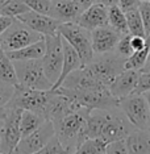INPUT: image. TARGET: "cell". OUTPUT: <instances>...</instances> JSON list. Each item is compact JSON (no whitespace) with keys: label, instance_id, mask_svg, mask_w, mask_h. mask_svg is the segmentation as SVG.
I'll return each instance as SVG.
<instances>
[{"label":"cell","instance_id":"cell-8","mask_svg":"<svg viewBox=\"0 0 150 154\" xmlns=\"http://www.w3.org/2000/svg\"><path fill=\"white\" fill-rule=\"evenodd\" d=\"M44 36L37 32L32 30L30 28H28L25 24L19 21L17 19L13 20L11 26L5 30L4 33L0 36V41H2V49L5 51H13L19 50L32 45L37 41L42 40Z\"/></svg>","mask_w":150,"mask_h":154},{"label":"cell","instance_id":"cell-2","mask_svg":"<svg viewBox=\"0 0 150 154\" xmlns=\"http://www.w3.org/2000/svg\"><path fill=\"white\" fill-rule=\"evenodd\" d=\"M88 111L79 109L66 115L54 124L55 137L66 150V154H72L75 149L84 141V129Z\"/></svg>","mask_w":150,"mask_h":154},{"label":"cell","instance_id":"cell-27","mask_svg":"<svg viewBox=\"0 0 150 154\" xmlns=\"http://www.w3.org/2000/svg\"><path fill=\"white\" fill-rule=\"evenodd\" d=\"M28 11H30V9L24 3V0H7L4 5L2 7V9H0V15L17 19L20 15H23Z\"/></svg>","mask_w":150,"mask_h":154},{"label":"cell","instance_id":"cell-33","mask_svg":"<svg viewBox=\"0 0 150 154\" xmlns=\"http://www.w3.org/2000/svg\"><path fill=\"white\" fill-rule=\"evenodd\" d=\"M150 91V71H139L137 86L133 94H145Z\"/></svg>","mask_w":150,"mask_h":154},{"label":"cell","instance_id":"cell-5","mask_svg":"<svg viewBox=\"0 0 150 154\" xmlns=\"http://www.w3.org/2000/svg\"><path fill=\"white\" fill-rule=\"evenodd\" d=\"M49 100H50V90H33L29 87L19 85L16 86L15 95H13L11 103L8 104V107L20 108L23 111H32L46 120V109Z\"/></svg>","mask_w":150,"mask_h":154},{"label":"cell","instance_id":"cell-24","mask_svg":"<svg viewBox=\"0 0 150 154\" xmlns=\"http://www.w3.org/2000/svg\"><path fill=\"white\" fill-rule=\"evenodd\" d=\"M45 122V119L40 116L38 113H34L32 111H23L21 119H20V132H21V138L26 137L34 132L37 128H40Z\"/></svg>","mask_w":150,"mask_h":154},{"label":"cell","instance_id":"cell-35","mask_svg":"<svg viewBox=\"0 0 150 154\" xmlns=\"http://www.w3.org/2000/svg\"><path fill=\"white\" fill-rule=\"evenodd\" d=\"M150 45V38L141 37V36H130V46L133 51H139Z\"/></svg>","mask_w":150,"mask_h":154},{"label":"cell","instance_id":"cell-36","mask_svg":"<svg viewBox=\"0 0 150 154\" xmlns=\"http://www.w3.org/2000/svg\"><path fill=\"white\" fill-rule=\"evenodd\" d=\"M139 4V0H118V7L125 12L128 9L136 8Z\"/></svg>","mask_w":150,"mask_h":154},{"label":"cell","instance_id":"cell-29","mask_svg":"<svg viewBox=\"0 0 150 154\" xmlns=\"http://www.w3.org/2000/svg\"><path fill=\"white\" fill-rule=\"evenodd\" d=\"M115 51H116L120 57H123L124 59H127L128 57H130V55L134 53L133 49L130 46V34H124V36H121V38L118 40V42L116 45Z\"/></svg>","mask_w":150,"mask_h":154},{"label":"cell","instance_id":"cell-40","mask_svg":"<svg viewBox=\"0 0 150 154\" xmlns=\"http://www.w3.org/2000/svg\"><path fill=\"white\" fill-rule=\"evenodd\" d=\"M8 111H9L8 107H0V120H5Z\"/></svg>","mask_w":150,"mask_h":154},{"label":"cell","instance_id":"cell-18","mask_svg":"<svg viewBox=\"0 0 150 154\" xmlns=\"http://www.w3.org/2000/svg\"><path fill=\"white\" fill-rule=\"evenodd\" d=\"M138 75H139V71H137V70H124L115 79L112 85L108 87L109 92L118 100L132 95L136 90V86H137Z\"/></svg>","mask_w":150,"mask_h":154},{"label":"cell","instance_id":"cell-1","mask_svg":"<svg viewBox=\"0 0 150 154\" xmlns=\"http://www.w3.org/2000/svg\"><path fill=\"white\" fill-rule=\"evenodd\" d=\"M118 107L109 109H92L87 115L84 137L99 138L107 145L127 138L134 127Z\"/></svg>","mask_w":150,"mask_h":154},{"label":"cell","instance_id":"cell-9","mask_svg":"<svg viewBox=\"0 0 150 154\" xmlns=\"http://www.w3.org/2000/svg\"><path fill=\"white\" fill-rule=\"evenodd\" d=\"M45 42H46V50L44 57L41 58V62L46 78L54 85L61 75L63 66V41L61 34L57 33L54 36H46Z\"/></svg>","mask_w":150,"mask_h":154},{"label":"cell","instance_id":"cell-30","mask_svg":"<svg viewBox=\"0 0 150 154\" xmlns=\"http://www.w3.org/2000/svg\"><path fill=\"white\" fill-rule=\"evenodd\" d=\"M15 86L0 80V107H7L15 95Z\"/></svg>","mask_w":150,"mask_h":154},{"label":"cell","instance_id":"cell-28","mask_svg":"<svg viewBox=\"0 0 150 154\" xmlns=\"http://www.w3.org/2000/svg\"><path fill=\"white\" fill-rule=\"evenodd\" d=\"M150 53V45H148L145 49L139 51H134L130 57H128L124 62V69L125 70H137L139 71L146 63V59Z\"/></svg>","mask_w":150,"mask_h":154},{"label":"cell","instance_id":"cell-48","mask_svg":"<svg viewBox=\"0 0 150 154\" xmlns=\"http://www.w3.org/2000/svg\"><path fill=\"white\" fill-rule=\"evenodd\" d=\"M55 154H61V153H55Z\"/></svg>","mask_w":150,"mask_h":154},{"label":"cell","instance_id":"cell-13","mask_svg":"<svg viewBox=\"0 0 150 154\" xmlns=\"http://www.w3.org/2000/svg\"><path fill=\"white\" fill-rule=\"evenodd\" d=\"M19 21L25 24L28 28H30L34 32L42 34L44 37L46 36H54L58 33V28L61 25V23L57 21L49 15H42L34 11H28L23 15L17 17Z\"/></svg>","mask_w":150,"mask_h":154},{"label":"cell","instance_id":"cell-3","mask_svg":"<svg viewBox=\"0 0 150 154\" xmlns=\"http://www.w3.org/2000/svg\"><path fill=\"white\" fill-rule=\"evenodd\" d=\"M69 96L79 108H83L86 111L92 109H109V108L118 107V99H116L109 92L108 87H97V88L90 90H69L65 87L55 88Z\"/></svg>","mask_w":150,"mask_h":154},{"label":"cell","instance_id":"cell-25","mask_svg":"<svg viewBox=\"0 0 150 154\" xmlns=\"http://www.w3.org/2000/svg\"><path fill=\"white\" fill-rule=\"evenodd\" d=\"M125 16H127V23H128L129 34H130V36L146 37L145 26H144V23H142L141 15H139L138 7L125 11Z\"/></svg>","mask_w":150,"mask_h":154},{"label":"cell","instance_id":"cell-23","mask_svg":"<svg viewBox=\"0 0 150 154\" xmlns=\"http://www.w3.org/2000/svg\"><path fill=\"white\" fill-rule=\"evenodd\" d=\"M108 25L117 30L121 36L129 34L127 16H125V12L118 7V4L108 7Z\"/></svg>","mask_w":150,"mask_h":154},{"label":"cell","instance_id":"cell-39","mask_svg":"<svg viewBox=\"0 0 150 154\" xmlns=\"http://www.w3.org/2000/svg\"><path fill=\"white\" fill-rule=\"evenodd\" d=\"M93 3H99V4H104L107 7L118 4V0H93Z\"/></svg>","mask_w":150,"mask_h":154},{"label":"cell","instance_id":"cell-44","mask_svg":"<svg viewBox=\"0 0 150 154\" xmlns=\"http://www.w3.org/2000/svg\"><path fill=\"white\" fill-rule=\"evenodd\" d=\"M7 2V0H0V9H2V7L4 5V3Z\"/></svg>","mask_w":150,"mask_h":154},{"label":"cell","instance_id":"cell-15","mask_svg":"<svg viewBox=\"0 0 150 154\" xmlns=\"http://www.w3.org/2000/svg\"><path fill=\"white\" fill-rule=\"evenodd\" d=\"M76 24L87 30H93L97 28L108 25V7L99 3H93L81 13Z\"/></svg>","mask_w":150,"mask_h":154},{"label":"cell","instance_id":"cell-16","mask_svg":"<svg viewBox=\"0 0 150 154\" xmlns=\"http://www.w3.org/2000/svg\"><path fill=\"white\" fill-rule=\"evenodd\" d=\"M59 87H65L69 90H90V88H97V87H107L104 86L102 82H99L97 78L90 71L86 66L72 71L66 79L62 82Z\"/></svg>","mask_w":150,"mask_h":154},{"label":"cell","instance_id":"cell-32","mask_svg":"<svg viewBox=\"0 0 150 154\" xmlns=\"http://www.w3.org/2000/svg\"><path fill=\"white\" fill-rule=\"evenodd\" d=\"M138 11L145 26L146 38H150V2H139Z\"/></svg>","mask_w":150,"mask_h":154},{"label":"cell","instance_id":"cell-31","mask_svg":"<svg viewBox=\"0 0 150 154\" xmlns=\"http://www.w3.org/2000/svg\"><path fill=\"white\" fill-rule=\"evenodd\" d=\"M24 3L29 7L30 11L42 13V15L50 13L51 0H24Z\"/></svg>","mask_w":150,"mask_h":154},{"label":"cell","instance_id":"cell-11","mask_svg":"<svg viewBox=\"0 0 150 154\" xmlns=\"http://www.w3.org/2000/svg\"><path fill=\"white\" fill-rule=\"evenodd\" d=\"M8 108V115L3 121V127L0 129V154H12L21 140L20 119H21L23 109L13 107Z\"/></svg>","mask_w":150,"mask_h":154},{"label":"cell","instance_id":"cell-12","mask_svg":"<svg viewBox=\"0 0 150 154\" xmlns=\"http://www.w3.org/2000/svg\"><path fill=\"white\" fill-rule=\"evenodd\" d=\"M55 136L54 124L50 120H45V122L40 128H37L34 132L28 134L26 137H23L20 142L17 143L15 154H34L38 150L47 145L50 140Z\"/></svg>","mask_w":150,"mask_h":154},{"label":"cell","instance_id":"cell-10","mask_svg":"<svg viewBox=\"0 0 150 154\" xmlns=\"http://www.w3.org/2000/svg\"><path fill=\"white\" fill-rule=\"evenodd\" d=\"M118 108L136 129H146L150 119V108L142 94H132L120 99Z\"/></svg>","mask_w":150,"mask_h":154},{"label":"cell","instance_id":"cell-42","mask_svg":"<svg viewBox=\"0 0 150 154\" xmlns=\"http://www.w3.org/2000/svg\"><path fill=\"white\" fill-rule=\"evenodd\" d=\"M142 95L145 96V99H146V101H148V104H149V108H150V91H148V92H145V94H142Z\"/></svg>","mask_w":150,"mask_h":154},{"label":"cell","instance_id":"cell-47","mask_svg":"<svg viewBox=\"0 0 150 154\" xmlns=\"http://www.w3.org/2000/svg\"><path fill=\"white\" fill-rule=\"evenodd\" d=\"M0 49H2V41H0Z\"/></svg>","mask_w":150,"mask_h":154},{"label":"cell","instance_id":"cell-19","mask_svg":"<svg viewBox=\"0 0 150 154\" xmlns=\"http://www.w3.org/2000/svg\"><path fill=\"white\" fill-rule=\"evenodd\" d=\"M62 41H63V66H62L61 75H59L57 82L53 85L51 90L58 88V87L62 85V82L66 79V76H69L72 71L83 67L81 57H79L78 53L75 51V49L72 48L69 42H66L63 38H62Z\"/></svg>","mask_w":150,"mask_h":154},{"label":"cell","instance_id":"cell-20","mask_svg":"<svg viewBox=\"0 0 150 154\" xmlns=\"http://www.w3.org/2000/svg\"><path fill=\"white\" fill-rule=\"evenodd\" d=\"M125 140L129 154H150V133L146 129H134Z\"/></svg>","mask_w":150,"mask_h":154},{"label":"cell","instance_id":"cell-22","mask_svg":"<svg viewBox=\"0 0 150 154\" xmlns=\"http://www.w3.org/2000/svg\"><path fill=\"white\" fill-rule=\"evenodd\" d=\"M0 80L7 82L12 86H19V79H17L15 63L11 58L8 57L5 50L0 49Z\"/></svg>","mask_w":150,"mask_h":154},{"label":"cell","instance_id":"cell-38","mask_svg":"<svg viewBox=\"0 0 150 154\" xmlns=\"http://www.w3.org/2000/svg\"><path fill=\"white\" fill-rule=\"evenodd\" d=\"M75 2H76V4L81 7L82 12L84 11L86 8H88L91 4H93V0H75Z\"/></svg>","mask_w":150,"mask_h":154},{"label":"cell","instance_id":"cell-34","mask_svg":"<svg viewBox=\"0 0 150 154\" xmlns=\"http://www.w3.org/2000/svg\"><path fill=\"white\" fill-rule=\"evenodd\" d=\"M106 154H129L128 146H127V140H118V141L111 142L107 145Z\"/></svg>","mask_w":150,"mask_h":154},{"label":"cell","instance_id":"cell-41","mask_svg":"<svg viewBox=\"0 0 150 154\" xmlns=\"http://www.w3.org/2000/svg\"><path fill=\"white\" fill-rule=\"evenodd\" d=\"M139 71H150V53H149V57H148V59H146V63H145V66L142 67Z\"/></svg>","mask_w":150,"mask_h":154},{"label":"cell","instance_id":"cell-37","mask_svg":"<svg viewBox=\"0 0 150 154\" xmlns=\"http://www.w3.org/2000/svg\"><path fill=\"white\" fill-rule=\"evenodd\" d=\"M13 20H15V19H12V17L0 15V36H2V34L4 33L9 26H11V24L13 23Z\"/></svg>","mask_w":150,"mask_h":154},{"label":"cell","instance_id":"cell-14","mask_svg":"<svg viewBox=\"0 0 150 154\" xmlns=\"http://www.w3.org/2000/svg\"><path fill=\"white\" fill-rule=\"evenodd\" d=\"M121 34L115 30L109 25L97 28L91 30V41H92V50L95 55H102L111 53L116 49L118 40Z\"/></svg>","mask_w":150,"mask_h":154},{"label":"cell","instance_id":"cell-4","mask_svg":"<svg viewBox=\"0 0 150 154\" xmlns=\"http://www.w3.org/2000/svg\"><path fill=\"white\" fill-rule=\"evenodd\" d=\"M58 33L66 42H69L81 57L82 65L87 66L93 59L91 32L82 28L76 23H62L58 28Z\"/></svg>","mask_w":150,"mask_h":154},{"label":"cell","instance_id":"cell-45","mask_svg":"<svg viewBox=\"0 0 150 154\" xmlns=\"http://www.w3.org/2000/svg\"><path fill=\"white\" fill-rule=\"evenodd\" d=\"M3 121L4 120H0V129H2V127H3Z\"/></svg>","mask_w":150,"mask_h":154},{"label":"cell","instance_id":"cell-46","mask_svg":"<svg viewBox=\"0 0 150 154\" xmlns=\"http://www.w3.org/2000/svg\"><path fill=\"white\" fill-rule=\"evenodd\" d=\"M139 2H150V0H139Z\"/></svg>","mask_w":150,"mask_h":154},{"label":"cell","instance_id":"cell-7","mask_svg":"<svg viewBox=\"0 0 150 154\" xmlns=\"http://www.w3.org/2000/svg\"><path fill=\"white\" fill-rule=\"evenodd\" d=\"M124 62L125 59L120 57L117 53H107L97 55L96 59L93 57V59L86 67L96 76L99 82L109 87L115 82V79L125 70Z\"/></svg>","mask_w":150,"mask_h":154},{"label":"cell","instance_id":"cell-17","mask_svg":"<svg viewBox=\"0 0 150 154\" xmlns=\"http://www.w3.org/2000/svg\"><path fill=\"white\" fill-rule=\"evenodd\" d=\"M82 13L81 7L76 4L75 0H51L50 13L59 23H76Z\"/></svg>","mask_w":150,"mask_h":154},{"label":"cell","instance_id":"cell-43","mask_svg":"<svg viewBox=\"0 0 150 154\" xmlns=\"http://www.w3.org/2000/svg\"><path fill=\"white\" fill-rule=\"evenodd\" d=\"M146 131L150 133V119H149V121H148V127H146Z\"/></svg>","mask_w":150,"mask_h":154},{"label":"cell","instance_id":"cell-6","mask_svg":"<svg viewBox=\"0 0 150 154\" xmlns=\"http://www.w3.org/2000/svg\"><path fill=\"white\" fill-rule=\"evenodd\" d=\"M16 69L19 85L29 87L33 90L49 91L53 87L44 71L41 59H29V61H13Z\"/></svg>","mask_w":150,"mask_h":154},{"label":"cell","instance_id":"cell-26","mask_svg":"<svg viewBox=\"0 0 150 154\" xmlns=\"http://www.w3.org/2000/svg\"><path fill=\"white\" fill-rule=\"evenodd\" d=\"M107 143L99 138H86L72 154H106Z\"/></svg>","mask_w":150,"mask_h":154},{"label":"cell","instance_id":"cell-21","mask_svg":"<svg viewBox=\"0 0 150 154\" xmlns=\"http://www.w3.org/2000/svg\"><path fill=\"white\" fill-rule=\"evenodd\" d=\"M45 50H46V42H45L44 37L42 40L37 41L32 45H28L23 49L7 51V54L12 61H29V59H41L45 54Z\"/></svg>","mask_w":150,"mask_h":154}]
</instances>
